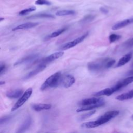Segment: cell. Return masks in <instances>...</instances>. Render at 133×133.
Segmentation results:
<instances>
[{"instance_id": "obj_1", "label": "cell", "mask_w": 133, "mask_h": 133, "mask_svg": "<svg viewBox=\"0 0 133 133\" xmlns=\"http://www.w3.org/2000/svg\"><path fill=\"white\" fill-rule=\"evenodd\" d=\"M62 75L60 72H56L48 77L40 87L41 91H44L49 87H56L61 83Z\"/></svg>"}, {"instance_id": "obj_2", "label": "cell", "mask_w": 133, "mask_h": 133, "mask_svg": "<svg viewBox=\"0 0 133 133\" xmlns=\"http://www.w3.org/2000/svg\"><path fill=\"white\" fill-rule=\"evenodd\" d=\"M109 58H102L90 62L87 64L89 71L92 72H98L107 69L106 64Z\"/></svg>"}, {"instance_id": "obj_3", "label": "cell", "mask_w": 133, "mask_h": 133, "mask_svg": "<svg viewBox=\"0 0 133 133\" xmlns=\"http://www.w3.org/2000/svg\"><path fill=\"white\" fill-rule=\"evenodd\" d=\"M119 114V111L118 110H113L107 112L104 114L100 116L96 121L97 124L98 126H100L105 124L110 121L111 119L114 118Z\"/></svg>"}, {"instance_id": "obj_4", "label": "cell", "mask_w": 133, "mask_h": 133, "mask_svg": "<svg viewBox=\"0 0 133 133\" xmlns=\"http://www.w3.org/2000/svg\"><path fill=\"white\" fill-rule=\"evenodd\" d=\"M32 91L33 89L32 88H29L26 89L20 97L19 100H18V101L16 102L15 105L12 107L11 111H14L21 107L30 98L32 94Z\"/></svg>"}, {"instance_id": "obj_5", "label": "cell", "mask_w": 133, "mask_h": 133, "mask_svg": "<svg viewBox=\"0 0 133 133\" xmlns=\"http://www.w3.org/2000/svg\"><path fill=\"white\" fill-rule=\"evenodd\" d=\"M88 32L85 33L83 35L76 38V39L63 45L60 47V49L61 50H66V49H70L71 48H72V47L75 46L76 45H77V44H78L79 43H80L82 41H83L86 38V37L88 36Z\"/></svg>"}, {"instance_id": "obj_6", "label": "cell", "mask_w": 133, "mask_h": 133, "mask_svg": "<svg viewBox=\"0 0 133 133\" xmlns=\"http://www.w3.org/2000/svg\"><path fill=\"white\" fill-rule=\"evenodd\" d=\"M64 54V52L62 51L56 52L55 53H53L47 57L43 58L41 60L38 61V62H39V64H47L48 63L51 62L55 60H57L60 57H61Z\"/></svg>"}, {"instance_id": "obj_7", "label": "cell", "mask_w": 133, "mask_h": 133, "mask_svg": "<svg viewBox=\"0 0 133 133\" xmlns=\"http://www.w3.org/2000/svg\"><path fill=\"white\" fill-rule=\"evenodd\" d=\"M104 101L103 99L101 98H86L81 100L79 103L78 104L82 106H86L92 104H95L100 103H103Z\"/></svg>"}, {"instance_id": "obj_8", "label": "cell", "mask_w": 133, "mask_h": 133, "mask_svg": "<svg viewBox=\"0 0 133 133\" xmlns=\"http://www.w3.org/2000/svg\"><path fill=\"white\" fill-rule=\"evenodd\" d=\"M38 57H39V54H31L30 55L26 56L24 57H23L14 63V65L16 66V65H19L20 64H24L29 62H31L33 61H35L36 59H37Z\"/></svg>"}, {"instance_id": "obj_9", "label": "cell", "mask_w": 133, "mask_h": 133, "mask_svg": "<svg viewBox=\"0 0 133 133\" xmlns=\"http://www.w3.org/2000/svg\"><path fill=\"white\" fill-rule=\"evenodd\" d=\"M75 78L72 75L67 74L62 76L60 84H61L65 88H69L75 83Z\"/></svg>"}, {"instance_id": "obj_10", "label": "cell", "mask_w": 133, "mask_h": 133, "mask_svg": "<svg viewBox=\"0 0 133 133\" xmlns=\"http://www.w3.org/2000/svg\"><path fill=\"white\" fill-rule=\"evenodd\" d=\"M46 64H39V65L34 70H33L32 71L28 73L23 78L24 79H29V78L33 77V76L36 75L37 74L39 73V72H41L43 70H44L46 68Z\"/></svg>"}, {"instance_id": "obj_11", "label": "cell", "mask_w": 133, "mask_h": 133, "mask_svg": "<svg viewBox=\"0 0 133 133\" xmlns=\"http://www.w3.org/2000/svg\"><path fill=\"white\" fill-rule=\"evenodd\" d=\"M32 123V118L29 116L21 124L20 127L18 128L17 132H23L27 130L30 127Z\"/></svg>"}, {"instance_id": "obj_12", "label": "cell", "mask_w": 133, "mask_h": 133, "mask_svg": "<svg viewBox=\"0 0 133 133\" xmlns=\"http://www.w3.org/2000/svg\"><path fill=\"white\" fill-rule=\"evenodd\" d=\"M132 22H133V18L125 19V20H122V21H119V22L116 23V24H115L112 26V29L113 30H117L120 29L121 28H123Z\"/></svg>"}, {"instance_id": "obj_13", "label": "cell", "mask_w": 133, "mask_h": 133, "mask_svg": "<svg viewBox=\"0 0 133 133\" xmlns=\"http://www.w3.org/2000/svg\"><path fill=\"white\" fill-rule=\"evenodd\" d=\"M23 93V91L21 89H16L8 91L6 94L7 97L10 99H16L20 97Z\"/></svg>"}, {"instance_id": "obj_14", "label": "cell", "mask_w": 133, "mask_h": 133, "mask_svg": "<svg viewBox=\"0 0 133 133\" xmlns=\"http://www.w3.org/2000/svg\"><path fill=\"white\" fill-rule=\"evenodd\" d=\"M38 23H37V22H26V23H24L18 25L16 27L12 29V30L13 31H17V30H24V29H30V28H32L33 27H35V26L38 25Z\"/></svg>"}, {"instance_id": "obj_15", "label": "cell", "mask_w": 133, "mask_h": 133, "mask_svg": "<svg viewBox=\"0 0 133 133\" xmlns=\"http://www.w3.org/2000/svg\"><path fill=\"white\" fill-rule=\"evenodd\" d=\"M104 105V102L103 103H100L95 104H92V105H86V106H82L81 108H78L76 111L77 112H81L83 111H90L96 108H98L99 107H101Z\"/></svg>"}, {"instance_id": "obj_16", "label": "cell", "mask_w": 133, "mask_h": 133, "mask_svg": "<svg viewBox=\"0 0 133 133\" xmlns=\"http://www.w3.org/2000/svg\"><path fill=\"white\" fill-rule=\"evenodd\" d=\"M51 108V105L46 103H37L32 105V108L35 111L39 112L43 110H47Z\"/></svg>"}, {"instance_id": "obj_17", "label": "cell", "mask_w": 133, "mask_h": 133, "mask_svg": "<svg viewBox=\"0 0 133 133\" xmlns=\"http://www.w3.org/2000/svg\"><path fill=\"white\" fill-rule=\"evenodd\" d=\"M131 57H132V53L131 52H129V53L126 54L125 55L123 56L119 60L117 64L116 65V67H119V66L125 65V64H126L127 62H128L130 60Z\"/></svg>"}, {"instance_id": "obj_18", "label": "cell", "mask_w": 133, "mask_h": 133, "mask_svg": "<svg viewBox=\"0 0 133 133\" xmlns=\"http://www.w3.org/2000/svg\"><path fill=\"white\" fill-rule=\"evenodd\" d=\"M114 92H115V90L113 88V87H112L111 88H107L103 90H101L99 91H98L97 92H96L95 94H94V96L96 97H99L103 95H106L107 96H109L112 94H113Z\"/></svg>"}, {"instance_id": "obj_19", "label": "cell", "mask_w": 133, "mask_h": 133, "mask_svg": "<svg viewBox=\"0 0 133 133\" xmlns=\"http://www.w3.org/2000/svg\"><path fill=\"white\" fill-rule=\"evenodd\" d=\"M133 98V89L127 92L123 93L117 96L115 99L119 101H123Z\"/></svg>"}, {"instance_id": "obj_20", "label": "cell", "mask_w": 133, "mask_h": 133, "mask_svg": "<svg viewBox=\"0 0 133 133\" xmlns=\"http://www.w3.org/2000/svg\"><path fill=\"white\" fill-rule=\"evenodd\" d=\"M133 82V75L126 78L125 79L119 81L116 85L119 88V89L128 85V84Z\"/></svg>"}, {"instance_id": "obj_21", "label": "cell", "mask_w": 133, "mask_h": 133, "mask_svg": "<svg viewBox=\"0 0 133 133\" xmlns=\"http://www.w3.org/2000/svg\"><path fill=\"white\" fill-rule=\"evenodd\" d=\"M66 30V28H64L59 29V30H58L56 31H55V32L51 33L50 34L47 36L46 37H45V40H47V39H49L51 38L56 37L59 36V35H60L61 34H62V33H63Z\"/></svg>"}, {"instance_id": "obj_22", "label": "cell", "mask_w": 133, "mask_h": 133, "mask_svg": "<svg viewBox=\"0 0 133 133\" xmlns=\"http://www.w3.org/2000/svg\"><path fill=\"white\" fill-rule=\"evenodd\" d=\"M75 14V11L73 10H61L56 12V15L58 16H64L73 15Z\"/></svg>"}, {"instance_id": "obj_23", "label": "cell", "mask_w": 133, "mask_h": 133, "mask_svg": "<svg viewBox=\"0 0 133 133\" xmlns=\"http://www.w3.org/2000/svg\"><path fill=\"white\" fill-rule=\"evenodd\" d=\"M54 16L52 15L46 14V13H42V14H36L33 16H31L28 17L29 19H33V18H54Z\"/></svg>"}, {"instance_id": "obj_24", "label": "cell", "mask_w": 133, "mask_h": 133, "mask_svg": "<svg viewBox=\"0 0 133 133\" xmlns=\"http://www.w3.org/2000/svg\"><path fill=\"white\" fill-rule=\"evenodd\" d=\"M99 126L96 121L85 122L81 125V127L83 128H92Z\"/></svg>"}, {"instance_id": "obj_25", "label": "cell", "mask_w": 133, "mask_h": 133, "mask_svg": "<svg viewBox=\"0 0 133 133\" xmlns=\"http://www.w3.org/2000/svg\"><path fill=\"white\" fill-rule=\"evenodd\" d=\"M95 18V16L92 15H87L86 16H85L82 20H81L80 22L82 23H85L87 22H89L91 21L92 20H93Z\"/></svg>"}, {"instance_id": "obj_26", "label": "cell", "mask_w": 133, "mask_h": 133, "mask_svg": "<svg viewBox=\"0 0 133 133\" xmlns=\"http://www.w3.org/2000/svg\"><path fill=\"white\" fill-rule=\"evenodd\" d=\"M36 9V7H31L30 8H26V9H23L21 11H20L19 13V14L20 15H21V16H23V15H26L31 12H32L34 10H35Z\"/></svg>"}, {"instance_id": "obj_27", "label": "cell", "mask_w": 133, "mask_h": 133, "mask_svg": "<svg viewBox=\"0 0 133 133\" xmlns=\"http://www.w3.org/2000/svg\"><path fill=\"white\" fill-rule=\"evenodd\" d=\"M96 113V110H91V111H90L87 113H85L83 115H82V116H81L79 118V119L81 121L84 120L85 119H86L87 118L91 116V115H92L94 114H95Z\"/></svg>"}, {"instance_id": "obj_28", "label": "cell", "mask_w": 133, "mask_h": 133, "mask_svg": "<svg viewBox=\"0 0 133 133\" xmlns=\"http://www.w3.org/2000/svg\"><path fill=\"white\" fill-rule=\"evenodd\" d=\"M121 37V36L119 35L116 34H111L109 36V39L110 43H113L116 41H117L119 39H120Z\"/></svg>"}, {"instance_id": "obj_29", "label": "cell", "mask_w": 133, "mask_h": 133, "mask_svg": "<svg viewBox=\"0 0 133 133\" xmlns=\"http://www.w3.org/2000/svg\"><path fill=\"white\" fill-rule=\"evenodd\" d=\"M35 4L38 5H50L51 3L48 0H37L35 1Z\"/></svg>"}, {"instance_id": "obj_30", "label": "cell", "mask_w": 133, "mask_h": 133, "mask_svg": "<svg viewBox=\"0 0 133 133\" xmlns=\"http://www.w3.org/2000/svg\"><path fill=\"white\" fill-rule=\"evenodd\" d=\"M123 45L126 48H130L133 47V38H130L125 41Z\"/></svg>"}, {"instance_id": "obj_31", "label": "cell", "mask_w": 133, "mask_h": 133, "mask_svg": "<svg viewBox=\"0 0 133 133\" xmlns=\"http://www.w3.org/2000/svg\"><path fill=\"white\" fill-rule=\"evenodd\" d=\"M10 118L11 117L10 116H6L1 117L0 119V124L2 125L3 123L7 122L8 121H9L10 119Z\"/></svg>"}, {"instance_id": "obj_32", "label": "cell", "mask_w": 133, "mask_h": 133, "mask_svg": "<svg viewBox=\"0 0 133 133\" xmlns=\"http://www.w3.org/2000/svg\"><path fill=\"white\" fill-rule=\"evenodd\" d=\"M115 60L109 59V60L108 61V62L107 63V64H106L107 69H108V68L111 67L112 65H113V64L115 63Z\"/></svg>"}, {"instance_id": "obj_33", "label": "cell", "mask_w": 133, "mask_h": 133, "mask_svg": "<svg viewBox=\"0 0 133 133\" xmlns=\"http://www.w3.org/2000/svg\"><path fill=\"white\" fill-rule=\"evenodd\" d=\"M6 70V66L4 64H1L0 66V74L2 75Z\"/></svg>"}, {"instance_id": "obj_34", "label": "cell", "mask_w": 133, "mask_h": 133, "mask_svg": "<svg viewBox=\"0 0 133 133\" xmlns=\"http://www.w3.org/2000/svg\"><path fill=\"white\" fill-rule=\"evenodd\" d=\"M100 10L101 11V12L103 13V14H107L108 12V10L107 9L105 8L104 7H101L100 8Z\"/></svg>"}, {"instance_id": "obj_35", "label": "cell", "mask_w": 133, "mask_h": 133, "mask_svg": "<svg viewBox=\"0 0 133 133\" xmlns=\"http://www.w3.org/2000/svg\"><path fill=\"white\" fill-rule=\"evenodd\" d=\"M126 75H133V70H130L126 73Z\"/></svg>"}, {"instance_id": "obj_36", "label": "cell", "mask_w": 133, "mask_h": 133, "mask_svg": "<svg viewBox=\"0 0 133 133\" xmlns=\"http://www.w3.org/2000/svg\"><path fill=\"white\" fill-rule=\"evenodd\" d=\"M5 83V81H1V82H0V85H2L3 84H4Z\"/></svg>"}, {"instance_id": "obj_37", "label": "cell", "mask_w": 133, "mask_h": 133, "mask_svg": "<svg viewBox=\"0 0 133 133\" xmlns=\"http://www.w3.org/2000/svg\"><path fill=\"white\" fill-rule=\"evenodd\" d=\"M131 118H132V119H133V115L131 116Z\"/></svg>"}, {"instance_id": "obj_38", "label": "cell", "mask_w": 133, "mask_h": 133, "mask_svg": "<svg viewBox=\"0 0 133 133\" xmlns=\"http://www.w3.org/2000/svg\"><path fill=\"white\" fill-rule=\"evenodd\" d=\"M132 66H133V64H132Z\"/></svg>"}]
</instances>
